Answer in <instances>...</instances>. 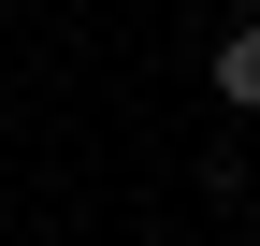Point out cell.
<instances>
[{
  "instance_id": "cell-1",
  "label": "cell",
  "mask_w": 260,
  "mask_h": 246,
  "mask_svg": "<svg viewBox=\"0 0 260 246\" xmlns=\"http://www.w3.org/2000/svg\"><path fill=\"white\" fill-rule=\"evenodd\" d=\"M203 73H217V102H232V116H260V29H217Z\"/></svg>"
}]
</instances>
